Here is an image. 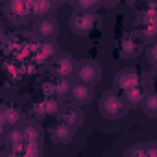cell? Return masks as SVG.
I'll list each match as a JSON object with an SVG mask.
<instances>
[{"instance_id":"obj_15","label":"cell","mask_w":157,"mask_h":157,"mask_svg":"<svg viewBox=\"0 0 157 157\" xmlns=\"http://www.w3.org/2000/svg\"><path fill=\"white\" fill-rule=\"evenodd\" d=\"M140 107H142V111H144L146 117L155 118V117H157V93L146 94V98H144V102L140 104Z\"/></svg>"},{"instance_id":"obj_2","label":"cell","mask_w":157,"mask_h":157,"mask_svg":"<svg viewBox=\"0 0 157 157\" xmlns=\"http://www.w3.org/2000/svg\"><path fill=\"white\" fill-rule=\"evenodd\" d=\"M68 24H70V30H72L74 33H78V35H87V33H91V30L94 28L96 19H94V15H93L91 11L80 8L78 11H74V13L70 15Z\"/></svg>"},{"instance_id":"obj_23","label":"cell","mask_w":157,"mask_h":157,"mask_svg":"<svg viewBox=\"0 0 157 157\" xmlns=\"http://www.w3.org/2000/svg\"><path fill=\"white\" fill-rule=\"evenodd\" d=\"M148 59H150L153 65H157V41L150 44V48H148Z\"/></svg>"},{"instance_id":"obj_6","label":"cell","mask_w":157,"mask_h":157,"mask_svg":"<svg viewBox=\"0 0 157 157\" xmlns=\"http://www.w3.org/2000/svg\"><path fill=\"white\" fill-rule=\"evenodd\" d=\"M76 67L78 65L74 63L72 56H68V54H59L52 59V72L57 78H68L70 74H74Z\"/></svg>"},{"instance_id":"obj_24","label":"cell","mask_w":157,"mask_h":157,"mask_svg":"<svg viewBox=\"0 0 157 157\" xmlns=\"http://www.w3.org/2000/svg\"><path fill=\"white\" fill-rule=\"evenodd\" d=\"M33 4H35V0H24V6L30 11V15H32V10H33Z\"/></svg>"},{"instance_id":"obj_11","label":"cell","mask_w":157,"mask_h":157,"mask_svg":"<svg viewBox=\"0 0 157 157\" xmlns=\"http://www.w3.org/2000/svg\"><path fill=\"white\" fill-rule=\"evenodd\" d=\"M126 157H157V142L151 140V142H139L131 148H128L124 151Z\"/></svg>"},{"instance_id":"obj_18","label":"cell","mask_w":157,"mask_h":157,"mask_svg":"<svg viewBox=\"0 0 157 157\" xmlns=\"http://www.w3.org/2000/svg\"><path fill=\"white\" fill-rule=\"evenodd\" d=\"M22 133H24V140H28V142H39V139H41L37 128L32 126V124H26L22 128Z\"/></svg>"},{"instance_id":"obj_17","label":"cell","mask_w":157,"mask_h":157,"mask_svg":"<svg viewBox=\"0 0 157 157\" xmlns=\"http://www.w3.org/2000/svg\"><path fill=\"white\" fill-rule=\"evenodd\" d=\"M24 140V133L22 129H17L15 126H11L8 131H6V142L10 144H17V142H22Z\"/></svg>"},{"instance_id":"obj_25","label":"cell","mask_w":157,"mask_h":157,"mask_svg":"<svg viewBox=\"0 0 157 157\" xmlns=\"http://www.w3.org/2000/svg\"><path fill=\"white\" fill-rule=\"evenodd\" d=\"M126 2H128L129 6H135V4H139V2H140V0H126Z\"/></svg>"},{"instance_id":"obj_4","label":"cell","mask_w":157,"mask_h":157,"mask_svg":"<svg viewBox=\"0 0 157 157\" xmlns=\"http://www.w3.org/2000/svg\"><path fill=\"white\" fill-rule=\"evenodd\" d=\"M137 85H140V74L135 68H122L113 78V87L122 93L131 87H137Z\"/></svg>"},{"instance_id":"obj_21","label":"cell","mask_w":157,"mask_h":157,"mask_svg":"<svg viewBox=\"0 0 157 157\" xmlns=\"http://www.w3.org/2000/svg\"><path fill=\"white\" fill-rule=\"evenodd\" d=\"M140 35L142 39H153L157 35V22H142Z\"/></svg>"},{"instance_id":"obj_9","label":"cell","mask_w":157,"mask_h":157,"mask_svg":"<svg viewBox=\"0 0 157 157\" xmlns=\"http://www.w3.org/2000/svg\"><path fill=\"white\" fill-rule=\"evenodd\" d=\"M35 35L39 39H43V41L54 39L57 35V22H56V19H52V17L39 19V22L35 24Z\"/></svg>"},{"instance_id":"obj_26","label":"cell","mask_w":157,"mask_h":157,"mask_svg":"<svg viewBox=\"0 0 157 157\" xmlns=\"http://www.w3.org/2000/svg\"><path fill=\"white\" fill-rule=\"evenodd\" d=\"M102 2H104V4H115L117 0H102Z\"/></svg>"},{"instance_id":"obj_13","label":"cell","mask_w":157,"mask_h":157,"mask_svg":"<svg viewBox=\"0 0 157 157\" xmlns=\"http://www.w3.org/2000/svg\"><path fill=\"white\" fill-rule=\"evenodd\" d=\"M146 89L142 87V85H137V87H131V89H128V91H124V100L129 104V105H140L142 102H144V98H146Z\"/></svg>"},{"instance_id":"obj_10","label":"cell","mask_w":157,"mask_h":157,"mask_svg":"<svg viewBox=\"0 0 157 157\" xmlns=\"http://www.w3.org/2000/svg\"><path fill=\"white\" fill-rule=\"evenodd\" d=\"M50 137H52V140L57 142V144H67V142H70L72 137H74V128L68 126L67 122L59 120V122H56V124L52 126Z\"/></svg>"},{"instance_id":"obj_27","label":"cell","mask_w":157,"mask_h":157,"mask_svg":"<svg viewBox=\"0 0 157 157\" xmlns=\"http://www.w3.org/2000/svg\"><path fill=\"white\" fill-rule=\"evenodd\" d=\"M153 82L157 83V68H155V72H153Z\"/></svg>"},{"instance_id":"obj_20","label":"cell","mask_w":157,"mask_h":157,"mask_svg":"<svg viewBox=\"0 0 157 157\" xmlns=\"http://www.w3.org/2000/svg\"><path fill=\"white\" fill-rule=\"evenodd\" d=\"M43 109H44L46 115H54V113H57L59 104H57V100H56L54 96H44V100H43Z\"/></svg>"},{"instance_id":"obj_30","label":"cell","mask_w":157,"mask_h":157,"mask_svg":"<svg viewBox=\"0 0 157 157\" xmlns=\"http://www.w3.org/2000/svg\"><path fill=\"white\" fill-rule=\"evenodd\" d=\"M4 2H8V0H4Z\"/></svg>"},{"instance_id":"obj_28","label":"cell","mask_w":157,"mask_h":157,"mask_svg":"<svg viewBox=\"0 0 157 157\" xmlns=\"http://www.w3.org/2000/svg\"><path fill=\"white\" fill-rule=\"evenodd\" d=\"M52 2H54V4H61V2H63V0H52Z\"/></svg>"},{"instance_id":"obj_3","label":"cell","mask_w":157,"mask_h":157,"mask_svg":"<svg viewBox=\"0 0 157 157\" xmlns=\"http://www.w3.org/2000/svg\"><path fill=\"white\" fill-rule=\"evenodd\" d=\"M76 76H78V80L87 83V85H96L98 80H100V76H102V70H100V65L93 59H83L78 63L76 67Z\"/></svg>"},{"instance_id":"obj_14","label":"cell","mask_w":157,"mask_h":157,"mask_svg":"<svg viewBox=\"0 0 157 157\" xmlns=\"http://www.w3.org/2000/svg\"><path fill=\"white\" fill-rule=\"evenodd\" d=\"M54 2L52 0H35L33 4V10H32V15L37 17V19H43V17H48L52 11H54Z\"/></svg>"},{"instance_id":"obj_8","label":"cell","mask_w":157,"mask_h":157,"mask_svg":"<svg viewBox=\"0 0 157 157\" xmlns=\"http://www.w3.org/2000/svg\"><path fill=\"white\" fill-rule=\"evenodd\" d=\"M6 15L10 17L11 22L21 24V22L26 21V17L30 15V11L24 6V0H8V2H6Z\"/></svg>"},{"instance_id":"obj_7","label":"cell","mask_w":157,"mask_h":157,"mask_svg":"<svg viewBox=\"0 0 157 157\" xmlns=\"http://www.w3.org/2000/svg\"><path fill=\"white\" fill-rule=\"evenodd\" d=\"M72 104L76 105H83V104H89L93 98H94V91H93V85H87L83 82L76 83L70 87V93H68Z\"/></svg>"},{"instance_id":"obj_22","label":"cell","mask_w":157,"mask_h":157,"mask_svg":"<svg viewBox=\"0 0 157 157\" xmlns=\"http://www.w3.org/2000/svg\"><path fill=\"white\" fill-rule=\"evenodd\" d=\"M54 85H56V96H65L70 93V85L67 82V78H59V82H56Z\"/></svg>"},{"instance_id":"obj_1","label":"cell","mask_w":157,"mask_h":157,"mask_svg":"<svg viewBox=\"0 0 157 157\" xmlns=\"http://www.w3.org/2000/svg\"><path fill=\"white\" fill-rule=\"evenodd\" d=\"M98 107H100V113H102L104 118H107V120H118V118H124L128 115L129 104L124 100V96L118 94L117 89H109V91H105L102 94Z\"/></svg>"},{"instance_id":"obj_19","label":"cell","mask_w":157,"mask_h":157,"mask_svg":"<svg viewBox=\"0 0 157 157\" xmlns=\"http://www.w3.org/2000/svg\"><path fill=\"white\" fill-rule=\"evenodd\" d=\"M39 155H41L39 142H28V140H24V153H22V157H39Z\"/></svg>"},{"instance_id":"obj_5","label":"cell","mask_w":157,"mask_h":157,"mask_svg":"<svg viewBox=\"0 0 157 157\" xmlns=\"http://www.w3.org/2000/svg\"><path fill=\"white\" fill-rule=\"evenodd\" d=\"M120 57L124 59H133L142 52V39L135 33H126L120 39Z\"/></svg>"},{"instance_id":"obj_29","label":"cell","mask_w":157,"mask_h":157,"mask_svg":"<svg viewBox=\"0 0 157 157\" xmlns=\"http://www.w3.org/2000/svg\"><path fill=\"white\" fill-rule=\"evenodd\" d=\"M72 2H80V0H72Z\"/></svg>"},{"instance_id":"obj_16","label":"cell","mask_w":157,"mask_h":157,"mask_svg":"<svg viewBox=\"0 0 157 157\" xmlns=\"http://www.w3.org/2000/svg\"><path fill=\"white\" fill-rule=\"evenodd\" d=\"M56 54H57L56 46H54L50 41H44V43H41V48L37 50L35 59H37V61H50V59L56 57Z\"/></svg>"},{"instance_id":"obj_12","label":"cell","mask_w":157,"mask_h":157,"mask_svg":"<svg viewBox=\"0 0 157 157\" xmlns=\"http://www.w3.org/2000/svg\"><path fill=\"white\" fill-rule=\"evenodd\" d=\"M61 120L67 122L68 126H72V128L76 129L78 126L83 122V117H82V111L78 109L76 104H74V105H67V107H63V111H61Z\"/></svg>"}]
</instances>
